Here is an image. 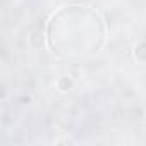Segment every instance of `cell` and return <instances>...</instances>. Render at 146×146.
<instances>
[{"label": "cell", "mask_w": 146, "mask_h": 146, "mask_svg": "<svg viewBox=\"0 0 146 146\" xmlns=\"http://www.w3.org/2000/svg\"><path fill=\"white\" fill-rule=\"evenodd\" d=\"M78 21H79V7H67L60 11L57 16H53L50 29L70 31L72 35L65 41H62L57 48H53V52L62 53L65 57H72L93 52L102 45L105 33H103V21L100 19V16L95 14L93 11H88L79 29H76Z\"/></svg>", "instance_id": "6da1fadb"}]
</instances>
